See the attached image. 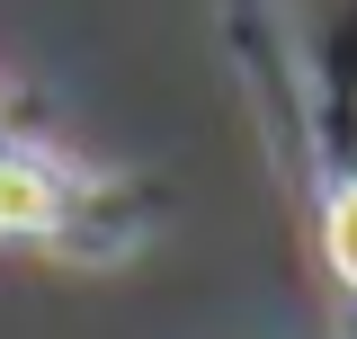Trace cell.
Wrapping results in <instances>:
<instances>
[{"label": "cell", "mask_w": 357, "mask_h": 339, "mask_svg": "<svg viewBox=\"0 0 357 339\" xmlns=\"http://www.w3.org/2000/svg\"><path fill=\"white\" fill-rule=\"evenodd\" d=\"M72 206H81V179L63 161L0 143V241H63Z\"/></svg>", "instance_id": "6da1fadb"}, {"label": "cell", "mask_w": 357, "mask_h": 339, "mask_svg": "<svg viewBox=\"0 0 357 339\" xmlns=\"http://www.w3.org/2000/svg\"><path fill=\"white\" fill-rule=\"evenodd\" d=\"M321 250L340 268V286L357 295V179H340V188L321 197Z\"/></svg>", "instance_id": "7a4b0ae2"}]
</instances>
